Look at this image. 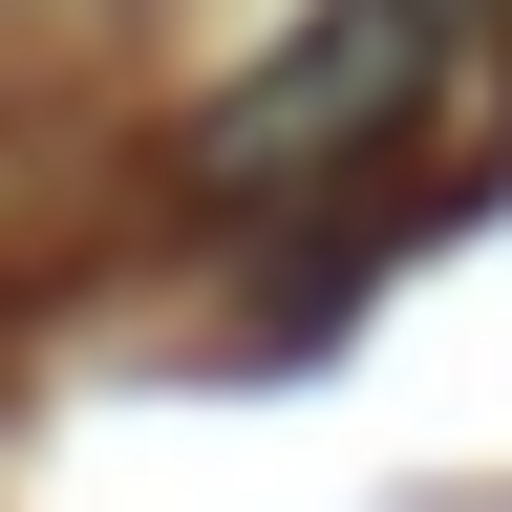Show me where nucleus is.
I'll list each match as a JSON object with an SVG mask.
<instances>
[{"label": "nucleus", "mask_w": 512, "mask_h": 512, "mask_svg": "<svg viewBox=\"0 0 512 512\" xmlns=\"http://www.w3.org/2000/svg\"><path fill=\"white\" fill-rule=\"evenodd\" d=\"M427 64H448V0H320V22L256 64V86L192 107V171L214 192H299V171H363L384 128L427 107Z\"/></svg>", "instance_id": "obj_1"}]
</instances>
